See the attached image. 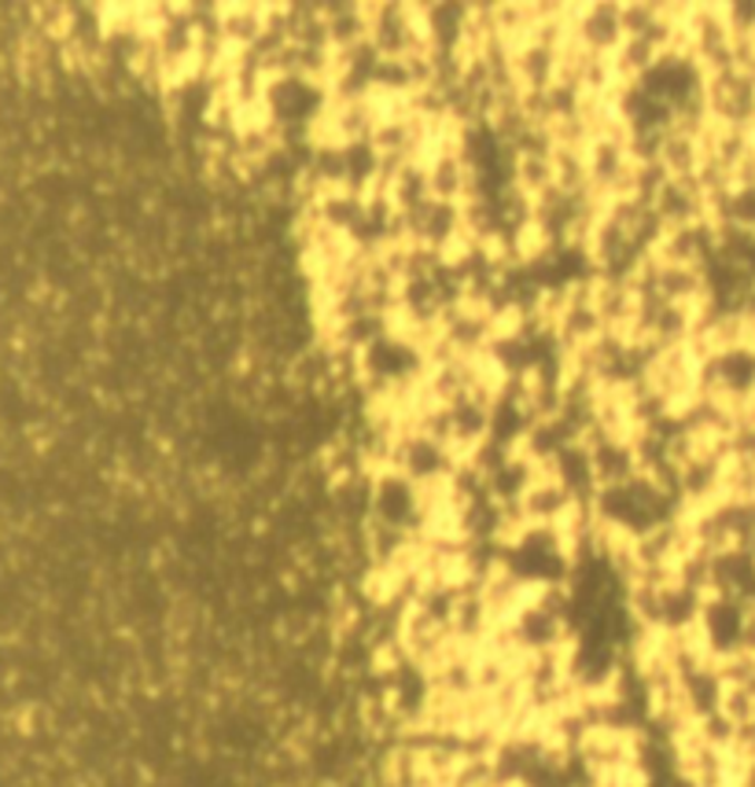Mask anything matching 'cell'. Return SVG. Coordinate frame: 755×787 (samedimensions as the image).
Segmentation results:
<instances>
[{"mask_svg": "<svg viewBox=\"0 0 755 787\" xmlns=\"http://www.w3.org/2000/svg\"><path fill=\"white\" fill-rule=\"evenodd\" d=\"M266 33V4L239 0V4H222V41L236 48H255Z\"/></svg>", "mask_w": 755, "mask_h": 787, "instance_id": "6da1fadb", "label": "cell"}, {"mask_svg": "<svg viewBox=\"0 0 755 787\" xmlns=\"http://www.w3.org/2000/svg\"><path fill=\"white\" fill-rule=\"evenodd\" d=\"M512 185L527 191L531 199L553 188V163H549V155L512 151Z\"/></svg>", "mask_w": 755, "mask_h": 787, "instance_id": "7a4b0ae2", "label": "cell"}, {"mask_svg": "<svg viewBox=\"0 0 755 787\" xmlns=\"http://www.w3.org/2000/svg\"><path fill=\"white\" fill-rule=\"evenodd\" d=\"M619 27L622 38H645L656 27V4H641V0L619 4Z\"/></svg>", "mask_w": 755, "mask_h": 787, "instance_id": "3957f363", "label": "cell"}]
</instances>
